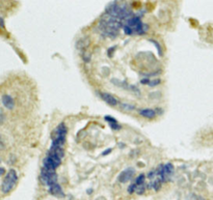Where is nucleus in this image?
I'll return each instance as SVG.
<instances>
[{
  "mask_svg": "<svg viewBox=\"0 0 213 200\" xmlns=\"http://www.w3.org/2000/svg\"><path fill=\"white\" fill-rule=\"evenodd\" d=\"M125 23L118 18L111 17V16L104 14L99 22V28L102 34L108 36V38H114L119 34V30L124 26Z\"/></svg>",
  "mask_w": 213,
  "mask_h": 200,
  "instance_id": "1",
  "label": "nucleus"
},
{
  "mask_svg": "<svg viewBox=\"0 0 213 200\" xmlns=\"http://www.w3.org/2000/svg\"><path fill=\"white\" fill-rule=\"evenodd\" d=\"M123 30L126 35H143L148 31V25L141 21V17L133 16L125 22Z\"/></svg>",
  "mask_w": 213,
  "mask_h": 200,
  "instance_id": "2",
  "label": "nucleus"
},
{
  "mask_svg": "<svg viewBox=\"0 0 213 200\" xmlns=\"http://www.w3.org/2000/svg\"><path fill=\"white\" fill-rule=\"evenodd\" d=\"M18 183V173L15 169H9L4 176L1 184V192L3 194H9Z\"/></svg>",
  "mask_w": 213,
  "mask_h": 200,
  "instance_id": "3",
  "label": "nucleus"
},
{
  "mask_svg": "<svg viewBox=\"0 0 213 200\" xmlns=\"http://www.w3.org/2000/svg\"><path fill=\"white\" fill-rule=\"evenodd\" d=\"M40 178L42 180V183L44 185H46L48 188H50L51 186L57 184V174L55 172V170L47 169L45 167H42L41 169V174Z\"/></svg>",
  "mask_w": 213,
  "mask_h": 200,
  "instance_id": "4",
  "label": "nucleus"
},
{
  "mask_svg": "<svg viewBox=\"0 0 213 200\" xmlns=\"http://www.w3.org/2000/svg\"><path fill=\"white\" fill-rule=\"evenodd\" d=\"M134 173H135V171H134L133 168H127V169L123 170V171L119 174L118 180H119L120 183L125 184V183H127V181H129V180L133 177Z\"/></svg>",
  "mask_w": 213,
  "mask_h": 200,
  "instance_id": "5",
  "label": "nucleus"
},
{
  "mask_svg": "<svg viewBox=\"0 0 213 200\" xmlns=\"http://www.w3.org/2000/svg\"><path fill=\"white\" fill-rule=\"evenodd\" d=\"M100 97L102 98V100H103L104 102H106V103L110 106H117V105H120V104H121L117 98H114L113 95H110V93H100Z\"/></svg>",
  "mask_w": 213,
  "mask_h": 200,
  "instance_id": "6",
  "label": "nucleus"
},
{
  "mask_svg": "<svg viewBox=\"0 0 213 200\" xmlns=\"http://www.w3.org/2000/svg\"><path fill=\"white\" fill-rule=\"evenodd\" d=\"M1 102H2V105L4 106L6 109H9V110H13L14 108H15V105H16L15 101H14V99L11 98V95H7V93L2 95Z\"/></svg>",
  "mask_w": 213,
  "mask_h": 200,
  "instance_id": "7",
  "label": "nucleus"
},
{
  "mask_svg": "<svg viewBox=\"0 0 213 200\" xmlns=\"http://www.w3.org/2000/svg\"><path fill=\"white\" fill-rule=\"evenodd\" d=\"M48 192L51 194V195L55 196V197H60V198L65 197V193H64V191H62V188L60 187V185L58 183L51 186V187L49 188Z\"/></svg>",
  "mask_w": 213,
  "mask_h": 200,
  "instance_id": "8",
  "label": "nucleus"
},
{
  "mask_svg": "<svg viewBox=\"0 0 213 200\" xmlns=\"http://www.w3.org/2000/svg\"><path fill=\"white\" fill-rule=\"evenodd\" d=\"M104 119L107 121L108 125H109V127H110V129H112V130L119 131L122 129V125L118 122L117 119L114 118V117L110 116V115H105V116H104Z\"/></svg>",
  "mask_w": 213,
  "mask_h": 200,
  "instance_id": "9",
  "label": "nucleus"
},
{
  "mask_svg": "<svg viewBox=\"0 0 213 200\" xmlns=\"http://www.w3.org/2000/svg\"><path fill=\"white\" fill-rule=\"evenodd\" d=\"M138 113L141 116L146 117V118H154L156 116V111L153 110V109H150V108L141 109V110H138Z\"/></svg>",
  "mask_w": 213,
  "mask_h": 200,
  "instance_id": "10",
  "label": "nucleus"
},
{
  "mask_svg": "<svg viewBox=\"0 0 213 200\" xmlns=\"http://www.w3.org/2000/svg\"><path fill=\"white\" fill-rule=\"evenodd\" d=\"M134 183L136 184L137 187L146 185V175L145 174H139V175L135 178V181H134Z\"/></svg>",
  "mask_w": 213,
  "mask_h": 200,
  "instance_id": "11",
  "label": "nucleus"
},
{
  "mask_svg": "<svg viewBox=\"0 0 213 200\" xmlns=\"http://www.w3.org/2000/svg\"><path fill=\"white\" fill-rule=\"evenodd\" d=\"M120 106H121L122 109H124V110L126 111H133L134 109H135V107H134L133 105H130V104H124V103H121L120 104Z\"/></svg>",
  "mask_w": 213,
  "mask_h": 200,
  "instance_id": "12",
  "label": "nucleus"
},
{
  "mask_svg": "<svg viewBox=\"0 0 213 200\" xmlns=\"http://www.w3.org/2000/svg\"><path fill=\"white\" fill-rule=\"evenodd\" d=\"M149 42H151V43H153L154 44V46L156 47V49H157V51H158V54H159V56H162V49H161V47H160V45H159V43L158 42H156L155 40H149Z\"/></svg>",
  "mask_w": 213,
  "mask_h": 200,
  "instance_id": "13",
  "label": "nucleus"
},
{
  "mask_svg": "<svg viewBox=\"0 0 213 200\" xmlns=\"http://www.w3.org/2000/svg\"><path fill=\"white\" fill-rule=\"evenodd\" d=\"M136 188H137L136 184H135V183L131 184V185L128 187V193H129V194H133L134 192H136Z\"/></svg>",
  "mask_w": 213,
  "mask_h": 200,
  "instance_id": "14",
  "label": "nucleus"
},
{
  "mask_svg": "<svg viewBox=\"0 0 213 200\" xmlns=\"http://www.w3.org/2000/svg\"><path fill=\"white\" fill-rule=\"evenodd\" d=\"M160 83V80L159 79H156V80H151L150 81V83H149V86H156V85H158V84Z\"/></svg>",
  "mask_w": 213,
  "mask_h": 200,
  "instance_id": "15",
  "label": "nucleus"
},
{
  "mask_svg": "<svg viewBox=\"0 0 213 200\" xmlns=\"http://www.w3.org/2000/svg\"><path fill=\"white\" fill-rule=\"evenodd\" d=\"M150 81H151V80H150L149 78H143V79L141 80V84H147V85H149Z\"/></svg>",
  "mask_w": 213,
  "mask_h": 200,
  "instance_id": "16",
  "label": "nucleus"
},
{
  "mask_svg": "<svg viewBox=\"0 0 213 200\" xmlns=\"http://www.w3.org/2000/svg\"><path fill=\"white\" fill-rule=\"evenodd\" d=\"M114 49H115V47H112V48H110V49H109V50H108V51H107V52H108V53H107V54H108V55H109V56H110V57H111V56H112V51H113V50H114Z\"/></svg>",
  "mask_w": 213,
  "mask_h": 200,
  "instance_id": "17",
  "label": "nucleus"
},
{
  "mask_svg": "<svg viewBox=\"0 0 213 200\" xmlns=\"http://www.w3.org/2000/svg\"><path fill=\"white\" fill-rule=\"evenodd\" d=\"M111 150H112V148H108V149H106L105 152L102 154V156H106V154H110L111 152Z\"/></svg>",
  "mask_w": 213,
  "mask_h": 200,
  "instance_id": "18",
  "label": "nucleus"
},
{
  "mask_svg": "<svg viewBox=\"0 0 213 200\" xmlns=\"http://www.w3.org/2000/svg\"><path fill=\"white\" fill-rule=\"evenodd\" d=\"M0 114H1V120H0V122H1V125H2L3 121H4V113H3V111H2V110H1Z\"/></svg>",
  "mask_w": 213,
  "mask_h": 200,
  "instance_id": "19",
  "label": "nucleus"
},
{
  "mask_svg": "<svg viewBox=\"0 0 213 200\" xmlns=\"http://www.w3.org/2000/svg\"><path fill=\"white\" fill-rule=\"evenodd\" d=\"M0 21H1V27L4 28V20H3V18H0Z\"/></svg>",
  "mask_w": 213,
  "mask_h": 200,
  "instance_id": "20",
  "label": "nucleus"
},
{
  "mask_svg": "<svg viewBox=\"0 0 213 200\" xmlns=\"http://www.w3.org/2000/svg\"><path fill=\"white\" fill-rule=\"evenodd\" d=\"M1 175H4V168L3 167H1Z\"/></svg>",
  "mask_w": 213,
  "mask_h": 200,
  "instance_id": "21",
  "label": "nucleus"
},
{
  "mask_svg": "<svg viewBox=\"0 0 213 200\" xmlns=\"http://www.w3.org/2000/svg\"><path fill=\"white\" fill-rule=\"evenodd\" d=\"M90 192H93V190H87V194H90Z\"/></svg>",
  "mask_w": 213,
  "mask_h": 200,
  "instance_id": "22",
  "label": "nucleus"
}]
</instances>
